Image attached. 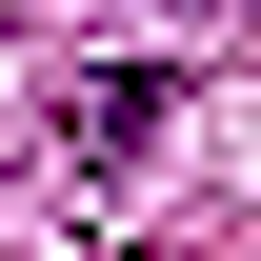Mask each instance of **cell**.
Returning <instances> with one entry per match:
<instances>
[{"instance_id": "cell-1", "label": "cell", "mask_w": 261, "mask_h": 261, "mask_svg": "<svg viewBox=\"0 0 261 261\" xmlns=\"http://www.w3.org/2000/svg\"><path fill=\"white\" fill-rule=\"evenodd\" d=\"M161 121H181V81H161V61H81V81H61V141H81V161H141Z\"/></svg>"}, {"instance_id": "cell-2", "label": "cell", "mask_w": 261, "mask_h": 261, "mask_svg": "<svg viewBox=\"0 0 261 261\" xmlns=\"http://www.w3.org/2000/svg\"><path fill=\"white\" fill-rule=\"evenodd\" d=\"M161 20H261V0H161Z\"/></svg>"}]
</instances>
